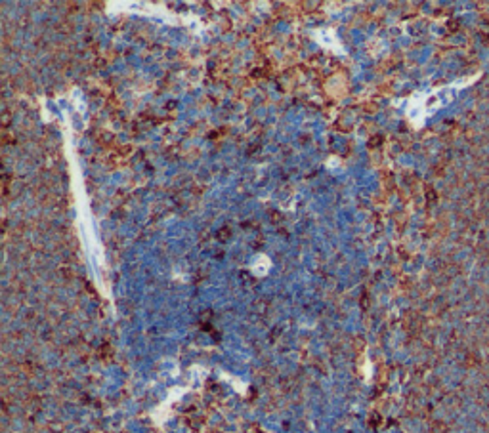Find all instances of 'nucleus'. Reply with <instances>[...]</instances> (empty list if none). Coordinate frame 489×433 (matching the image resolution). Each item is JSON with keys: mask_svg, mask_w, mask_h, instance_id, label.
<instances>
[{"mask_svg": "<svg viewBox=\"0 0 489 433\" xmlns=\"http://www.w3.org/2000/svg\"><path fill=\"white\" fill-rule=\"evenodd\" d=\"M478 79H481V71L474 73L470 77H461V79L453 80L451 84L436 86L432 90H425V92H415L405 103V117L413 125V128H423L426 118L432 117L434 113L453 103V100L465 88L472 86Z\"/></svg>", "mask_w": 489, "mask_h": 433, "instance_id": "nucleus-1", "label": "nucleus"}]
</instances>
